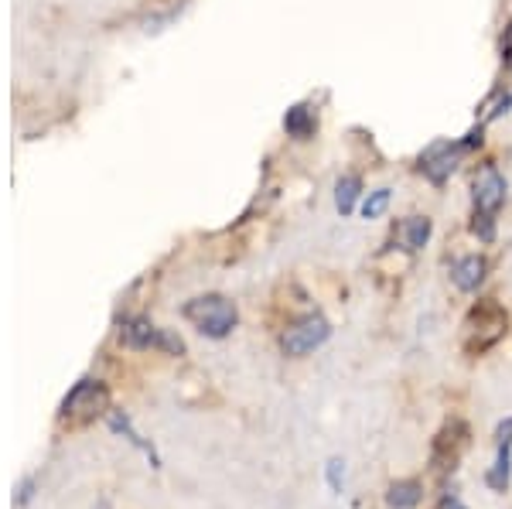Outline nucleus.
I'll use <instances>...</instances> for the list:
<instances>
[{
  "label": "nucleus",
  "mask_w": 512,
  "mask_h": 509,
  "mask_svg": "<svg viewBox=\"0 0 512 509\" xmlns=\"http://www.w3.org/2000/svg\"><path fill=\"white\" fill-rule=\"evenodd\" d=\"M185 318L209 339H226L239 322V311L222 294H202V298H192L185 305Z\"/></svg>",
  "instance_id": "f257e3e1"
},
{
  "label": "nucleus",
  "mask_w": 512,
  "mask_h": 509,
  "mask_svg": "<svg viewBox=\"0 0 512 509\" xmlns=\"http://www.w3.org/2000/svg\"><path fill=\"white\" fill-rule=\"evenodd\" d=\"M386 209H390V188H376V192H369L366 202H362V216L366 219H379Z\"/></svg>",
  "instance_id": "4468645a"
},
{
  "label": "nucleus",
  "mask_w": 512,
  "mask_h": 509,
  "mask_svg": "<svg viewBox=\"0 0 512 509\" xmlns=\"http://www.w3.org/2000/svg\"><path fill=\"white\" fill-rule=\"evenodd\" d=\"M120 339L127 342L130 349H164V352H171V356L185 352V342L175 339L171 332H164V328L151 325L147 318H130V322H123Z\"/></svg>",
  "instance_id": "7ed1b4c3"
},
{
  "label": "nucleus",
  "mask_w": 512,
  "mask_h": 509,
  "mask_svg": "<svg viewBox=\"0 0 512 509\" xmlns=\"http://www.w3.org/2000/svg\"><path fill=\"white\" fill-rule=\"evenodd\" d=\"M106 400H110V393L99 380H82L72 387V393L65 397L62 404V414L65 417H76V421H89V417L103 414L106 410Z\"/></svg>",
  "instance_id": "39448f33"
},
{
  "label": "nucleus",
  "mask_w": 512,
  "mask_h": 509,
  "mask_svg": "<svg viewBox=\"0 0 512 509\" xmlns=\"http://www.w3.org/2000/svg\"><path fill=\"white\" fill-rule=\"evenodd\" d=\"M431 229L434 226L427 216H410L396 226V240H400V246H407V250H424L427 240H431Z\"/></svg>",
  "instance_id": "9d476101"
},
{
  "label": "nucleus",
  "mask_w": 512,
  "mask_h": 509,
  "mask_svg": "<svg viewBox=\"0 0 512 509\" xmlns=\"http://www.w3.org/2000/svg\"><path fill=\"white\" fill-rule=\"evenodd\" d=\"M472 233L478 236L482 243H492L495 236V226H492V216H485V212H475V223H472Z\"/></svg>",
  "instance_id": "2eb2a0df"
},
{
  "label": "nucleus",
  "mask_w": 512,
  "mask_h": 509,
  "mask_svg": "<svg viewBox=\"0 0 512 509\" xmlns=\"http://www.w3.org/2000/svg\"><path fill=\"white\" fill-rule=\"evenodd\" d=\"M420 496H424V486L414 479H407V482H393L390 492H386V503L393 509H414L420 503Z\"/></svg>",
  "instance_id": "9b49d317"
},
{
  "label": "nucleus",
  "mask_w": 512,
  "mask_h": 509,
  "mask_svg": "<svg viewBox=\"0 0 512 509\" xmlns=\"http://www.w3.org/2000/svg\"><path fill=\"white\" fill-rule=\"evenodd\" d=\"M359 192H362V182L355 175L338 178V185H335V205H338V212H342V216H349V212L355 209V202H359Z\"/></svg>",
  "instance_id": "ddd939ff"
},
{
  "label": "nucleus",
  "mask_w": 512,
  "mask_h": 509,
  "mask_svg": "<svg viewBox=\"0 0 512 509\" xmlns=\"http://www.w3.org/2000/svg\"><path fill=\"white\" fill-rule=\"evenodd\" d=\"M485 274H489V260L485 257H478V253H472V257H461L458 264L451 267V281L458 291H465V294H472L482 287L485 281Z\"/></svg>",
  "instance_id": "1a4fd4ad"
},
{
  "label": "nucleus",
  "mask_w": 512,
  "mask_h": 509,
  "mask_svg": "<svg viewBox=\"0 0 512 509\" xmlns=\"http://www.w3.org/2000/svg\"><path fill=\"white\" fill-rule=\"evenodd\" d=\"M437 509H465V506H461V503H458V499H454V496H444L441 503H437Z\"/></svg>",
  "instance_id": "f3484780"
},
{
  "label": "nucleus",
  "mask_w": 512,
  "mask_h": 509,
  "mask_svg": "<svg viewBox=\"0 0 512 509\" xmlns=\"http://www.w3.org/2000/svg\"><path fill=\"white\" fill-rule=\"evenodd\" d=\"M512 417L499 428V458H495L492 472L485 475V482L495 489V492H506L509 489V472H512Z\"/></svg>",
  "instance_id": "6e6552de"
},
{
  "label": "nucleus",
  "mask_w": 512,
  "mask_h": 509,
  "mask_svg": "<svg viewBox=\"0 0 512 509\" xmlns=\"http://www.w3.org/2000/svg\"><path fill=\"white\" fill-rule=\"evenodd\" d=\"M472 199H475V212H485V216H495L506 202V178L495 164H482L475 171L472 182Z\"/></svg>",
  "instance_id": "20e7f679"
},
{
  "label": "nucleus",
  "mask_w": 512,
  "mask_h": 509,
  "mask_svg": "<svg viewBox=\"0 0 512 509\" xmlns=\"http://www.w3.org/2000/svg\"><path fill=\"white\" fill-rule=\"evenodd\" d=\"M328 335H332L328 318L308 315V318H301V322L284 328V335H280V349H284V356L301 359V356H308V352H315L318 346H325Z\"/></svg>",
  "instance_id": "f03ea898"
},
{
  "label": "nucleus",
  "mask_w": 512,
  "mask_h": 509,
  "mask_svg": "<svg viewBox=\"0 0 512 509\" xmlns=\"http://www.w3.org/2000/svg\"><path fill=\"white\" fill-rule=\"evenodd\" d=\"M328 486H332L335 492H342V486H345V462L342 458H332V462H328Z\"/></svg>",
  "instance_id": "dca6fc26"
},
{
  "label": "nucleus",
  "mask_w": 512,
  "mask_h": 509,
  "mask_svg": "<svg viewBox=\"0 0 512 509\" xmlns=\"http://www.w3.org/2000/svg\"><path fill=\"white\" fill-rule=\"evenodd\" d=\"M468 322H478V328H472V332H482V339L475 342L472 352H485L489 346H495V342L506 335V315H502L499 305H492V301H482Z\"/></svg>",
  "instance_id": "423d86ee"
},
{
  "label": "nucleus",
  "mask_w": 512,
  "mask_h": 509,
  "mask_svg": "<svg viewBox=\"0 0 512 509\" xmlns=\"http://www.w3.org/2000/svg\"><path fill=\"white\" fill-rule=\"evenodd\" d=\"M454 154H458V147L451 141H437L420 154V171H424L431 182H444V178L454 171V161H458Z\"/></svg>",
  "instance_id": "0eeeda50"
},
{
  "label": "nucleus",
  "mask_w": 512,
  "mask_h": 509,
  "mask_svg": "<svg viewBox=\"0 0 512 509\" xmlns=\"http://www.w3.org/2000/svg\"><path fill=\"white\" fill-rule=\"evenodd\" d=\"M284 130L294 137V141H308V137L315 134V117H311L308 106H294V110H287Z\"/></svg>",
  "instance_id": "f8f14e48"
}]
</instances>
